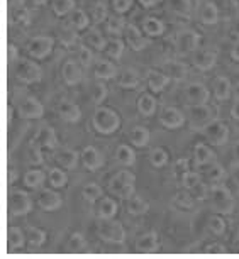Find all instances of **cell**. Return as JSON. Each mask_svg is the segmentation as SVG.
<instances>
[{
	"label": "cell",
	"instance_id": "e575fe53",
	"mask_svg": "<svg viewBox=\"0 0 239 259\" xmlns=\"http://www.w3.org/2000/svg\"><path fill=\"white\" fill-rule=\"evenodd\" d=\"M51 9L58 17L75 11V0H51Z\"/></svg>",
	"mask_w": 239,
	"mask_h": 259
},
{
	"label": "cell",
	"instance_id": "5bb4252c",
	"mask_svg": "<svg viewBox=\"0 0 239 259\" xmlns=\"http://www.w3.org/2000/svg\"><path fill=\"white\" fill-rule=\"evenodd\" d=\"M136 251L139 254H153L158 251V234L153 231L148 234H143V236L136 241Z\"/></svg>",
	"mask_w": 239,
	"mask_h": 259
},
{
	"label": "cell",
	"instance_id": "8992f818",
	"mask_svg": "<svg viewBox=\"0 0 239 259\" xmlns=\"http://www.w3.org/2000/svg\"><path fill=\"white\" fill-rule=\"evenodd\" d=\"M32 210V200L27 192L22 190H12L9 193V212L12 215H27Z\"/></svg>",
	"mask_w": 239,
	"mask_h": 259
},
{
	"label": "cell",
	"instance_id": "277c9868",
	"mask_svg": "<svg viewBox=\"0 0 239 259\" xmlns=\"http://www.w3.org/2000/svg\"><path fill=\"white\" fill-rule=\"evenodd\" d=\"M53 46H55V39L51 36H34L27 42L26 53L32 60H45L53 51Z\"/></svg>",
	"mask_w": 239,
	"mask_h": 259
},
{
	"label": "cell",
	"instance_id": "44dd1931",
	"mask_svg": "<svg viewBox=\"0 0 239 259\" xmlns=\"http://www.w3.org/2000/svg\"><path fill=\"white\" fill-rule=\"evenodd\" d=\"M117 85L121 89H128V90H133L136 87L139 85V75L138 71L134 70H123L117 75Z\"/></svg>",
	"mask_w": 239,
	"mask_h": 259
},
{
	"label": "cell",
	"instance_id": "4dcf8cb0",
	"mask_svg": "<svg viewBox=\"0 0 239 259\" xmlns=\"http://www.w3.org/2000/svg\"><path fill=\"white\" fill-rule=\"evenodd\" d=\"M48 182H50L51 188L60 190L68 183V177L61 168H51L50 173H48Z\"/></svg>",
	"mask_w": 239,
	"mask_h": 259
},
{
	"label": "cell",
	"instance_id": "6f0895ef",
	"mask_svg": "<svg viewBox=\"0 0 239 259\" xmlns=\"http://www.w3.org/2000/svg\"><path fill=\"white\" fill-rule=\"evenodd\" d=\"M234 177H236V180H239V166H234Z\"/></svg>",
	"mask_w": 239,
	"mask_h": 259
},
{
	"label": "cell",
	"instance_id": "ee69618b",
	"mask_svg": "<svg viewBox=\"0 0 239 259\" xmlns=\"http://www.w3.org/2000/svg\"><path fill=\"white\" fill-rule=\"evenodd\" d=\"M109 192H112L114 195H117L119 198L123 200H128L133 197L134 193V183H129V185H119V187H110Z\"/></svg>",
	"mask_w": 239,
	"mask_h": 259
},
{
	"label": "cell",
	"instance_id": "1f68e13d",
	"mask_svg": "<svg viewBox=\"0 0 239 259\" xmlns=\"http://www.w3.org/2000/svg\"><path fill=\"white\" fill-rule=\"evenodd\" d=\"M206 134L214 144H222L224 141H226L227 129L222 124H212L211 127H207L206 129Z\"/></svg>",
	"mask_w": 239,
	"mask_h": 259
},
{
	"label": "cell",
	"instance_id": "ba28073f",
	"mask_svg": "<svg viewBox=\"0 0 239 259\" xmlns=\"http://www.w3.org/2000/svg\"><path fill=\"white\" fill-rule=\"evenodd\" d=\"M61 76H63V81H65L68 87L78 85V83L82 81V76H84V70H82L80 61L66 60L61 66Z\"/></svg>",
	"mask_w": 239,
	"mask_h": 259
},
{
	"label": "cell",
	"instance_id": "83f0119b",
	"mask_svg": "<svg viewBox=\"0 0 239 259\" xmlns=\"http://www.w3.org/2000/svg\"><path fill=\"white\" fill-rule=\"evenodd\" d=\"M149 205L143 197H131L126 200V210L129 215H143L148 212Z\"/></svg>",
	"mask_w": 239,
	"mask_h": 259
},
{
	"label": "cell",
	"instance_id": "f546056e",
	"mask_svg": "<svg viewBox=\"0 0 239 259\" xmlns=\"http://www.w3.org/2000/svg\"><path fill=\"white\" fill-rule=\"evenodd\" d=\"M104 51L110 60L119 61L121 56H123V51H124V41L119 37H112L110 41H107V46Z\"/></svg>",
	"mask_w": 239,
	"mask_h": 259
},
{
	"label": "cell",
	"instance_id": "cb8c5ba5",
	"mask_svg": "<svg viewBox=\"0 0 239 259\" xmlns=\"http://www.w3.org/2000/svg\"><path fill=\"white\" fill-rule=\"evenodd\" d=\"M26 241H27V246L31 249H37L46 242V232L43 231V229L31 226L26 229Z\"/></svg>",
	"mask_w": 239,
	"mask_h": 259
},
{
	"label": "cell",
	"instance_id": "9c48e42d",
	"mask_svg": "<svg viewBox=\"0 0 239 259\" xmlns=\"http://www.w3.org/2000/svg\"><path fill=\"white\" fill-rule=\"evenodd\" d=\"M82 163L89 171H97L104 166L105 158L95 146H85L82 151Z\"/></svg>",
	"mask_w": 239,
	"mask_h": 259
},
{
	"label": "cell",
	"instance_id": "7402d4cb",
	"mask_svg": "<svg viewBox=\"0 0 239 259\" xmlns=\"http://www.w3.org/2000/svg\"><path fill=\"white\" fill-rule=\"evenodd\" d=\"M115 159L123 166H134L136 164V153L129 144H121L115 151Z\"/></svg>",
	"mask_w": 239,
	"mask_h": 259
},
{
	"label": "cell",
	"instance_id": "52a82bcc",
	"mask_svg": "<svg viewBox=\"0 0 239 259\" xmlns=\"http://www.w3.org/2000/svg\"><path fill=\"white\" fill-rule=\"evenodd\" d=\"M36 203L41 207L43 210L46 212H55V210L61 208L63 205V197L55 190H48V188H43L37 192V197H36Z\"/></svg>",
	"mask_w": 239,
	"mask_h": 259
},
{
	"label": "cell",
	"instance_id": "681fc988",
	"mask_svg": "<svg viewBox=\"0 0 239 259\" xmlns=\"http://www.w3.org/2000/svg\"><path fill=\"white\" fill-rule=\"evenodd\" d=\"M216 202L219 210H229V195L222 188L216 190Z\"/></svg>",
	"mask_w": 239,
	"mask_h": 259
},
{
	"label": "cell",
	"instance_id": "d6a6232c",
	"mask_svg": "<svg viewBox=\"0 0 239 259\" xmlns=\"http://www.w3.org/2000/svg\"><path fill=\"white\" fill-rule=\"evenodd\" d=\"M85 247H87V241H85L84 234H80V232L71 234L70 241H68V246H66V251L70 254H80L85 251Z\"/></svg>",
	"mask_w": 239,
	"mask_h": 259
},
{
	"label": "cell",
	"instance_id": "7dc6e473",
	"mask_svg": "<svg viewBox=\"0 0 239 259\" xmlns=\"http://www.w3.org/2000/svg\"><path fill=\"white\" fill-rule=\"evenodd\" d=\"M110 4H112L114 12L119 14V16H123V14L129 12V9L133 7L134 0H110Z\"/></svg>",
	"mask_w": 239,
	"mask_h": 259
},
{
	"label": "cell",
	"instance_id": "d4e9b609",
	"mask_svg": "<svg viewBox=\"0 0 239 259\" xmlns=\"http://www.w3.org/2000/svg\"><path fill=\"white\" fill-rule=\"evenodd\" d=\"M129 139L134 148H144V146L149 143V131L143 125H136L131 129Z\"/></svg>",
	"mask_w": 239,
	"mask_h": 259
},
{
	"label": "cell",
	"instance_id": "816d5d0a",
	"mask_svg": "<svg viewBox=\"0 0 239 259\" xmlns=\"http://www.w3.org/2000/svg\"><path fill=\"white\" fill-rule=\"evenodd\" d=\"M214 60H216L214 55H202L195 60V65L201 68V70H209V68L214 65Z\"/></svg>",
	"mask_w": 239,
	"mask_h": 259
},
{
	"label": "cell",
	"instance_id": "f907efd6",
	"mask_svg": "<svg viewBox=\"0 0 239 259\" xmlns=\"http://www.w3.org/2000/svg\"><path fill=\"white\" fill-rule=\"evenodd\" d=\"M227 92H229V81L226 80V78H217V81H216V95L219 97V99H226Z\"/></svg>",
	"mask_w": 239,
	"mask_h": 259
},
{
	"label": "cell",
	"instance_id": "db71d44e",
	"mask_svg": "<svg viewBox=\"0 0 239 259\" xmlns=\"http://www.w3.org/2000/svg\"><path fill=\"white\" fill-rule=\"evenodd\" d=\"M204 21L206 22H214L216 21V9H214L212 6H207L206 9H204Z\"/></svg>",
	"mask_w": 239,
	"mask_h": 259
},
{
	"label": "cell",
	"instance_id": "9a60e30c",
	"mask_svg": "<svg viewBox=\"0 0 239 259\" xmlns=\"http://www.w3.org/2000/svg\"><path fill=\"white\" fill-rule=\"evenodd\" d=\"M78 159H82V154H78L76 151L68 149V148L60 149L55 154V161L65 169H75L78 166Z\"/></svg>",
	"mask_w": 239,
	"mask_h": 259
},
{
	"label": "cell",
	"instance_id": "f1b7e54d",
	"mask_svg": "<svg viewBox=\"0 0 239 259\" xmlns=\"http://www.w3.org/2000/svg\"><path fill=\"white\" fill-rule=\"evenodd\" d=\"M105 29L112 37H119L121 34H124L126 21L123 19V16H110L105 21Z\"/></svg>",
	"mask_w": 239,
	"mask_h": 259
},
{
	"label": "cell",
	"instance_id": "484cf974",
	"mask_svg": "<svg viewBox=\"0 0 239 259\" xmlns=\"http://www.w3.org/2000/svg\"><path fill=\"white\" fill-rule=\"evenodd\" d=\"M58 39L60 42L65 48H73L78 42V34H76V29L71 26V24H65L61 29H60V34H58Z\"/></svg>",
	"mask_w": 239,
	"mask_h": 259
},
{
	"label": "cell",
	"instance_id": "ab89813d",
	"mask_svg": "<svg viewBox=\"0 0 239 259\" xmlns=\"http://www.w3.org/2000/svg\"><path fill=\"white\" fill-rule=\"evenodd\" d=\"M107 97V87L104 80L100 81H95L94 85H92V102H94L95 105H102V102L105 100Z\"/></svg>",
	"mask_w": 239,
	"mask_h": 259
},
{
	"label": "cell",
	"instance_id": "f5cc1de1",
	"mask_svg": "<svg viewBox=\"0 0 239 259\" xmlns=\"http://www.w3.org/2000/svg\"><path fill=\"white\" fill-rule=\"evenodd\" d=\"M167 71H168V75L173 78H180L182 73H185L182 65H177V63H170V65H167Z\"/></svg>",
	"mask_w": 239,
	"mask_h": 259
},
{
	"label": "cell",
	"instance_id": "6da1fadb",
	"mask_svg": "<svg viewBox=\"0 0 239 259\" xmlns=\"http://www.w3.org/2000/svg\"><path fill=\"white\" fill-rule=\"evenodd\" d=\"M92 124H94V129L99 134L110 136L121 127V117L115 110L109 109V107L97 105V109L92 114Z\"/></svg>",
	"mask_w": 239,
	"mask_h": 259
},
{
	"label": "cell",
	"instance_id": "603a6c76",
	"mask_svg": "<svg viewBox=\"0 0 239 259\" xmlns=\"http://www.w3.org/2000/svg\"><path fill=\"white\" fill-rule=\"evenodd\" d=\"M138 110H139V114L144 115V117L153 115L154 110H156L154 97L151 94H148V92H143V94L139 95V99H138Z\"/></svg>",
	"mask_w": 239,
	"mask_h": 259
},
{
	"label": "cell",
	"instance_id": "d590c367",
	"mask_svg": "<svg viewBox=\"0 0 239 259\" xmlns=\"http://www.w3.org/2000/svg\"><path fill=\"white\" fill-rule=\"evenodd\" d=\"M82 195H84V198L89 203H95V202H99V200L102 198L104 190H102L97 183H87L84 187V190H82Z\"/></svg>",
	"mask_w": 239,
	"mask_h": 259
},
{
	"label": "cell",
	"instance_id": "4fadbf2b",
	"mask_svg": "<svg viewBox=\"0 0 239 259\" xmlns=\"http://www.w3.org/2000/svg\"><path fill=\"white\" fill-rule=\"evenodd\" d=\"M58 114L63 120L70 122V124H76L78 120L82 119V110L75 102L70 100H63L60 105H58Z\"/></svg>",
	"mask_w": 239,
	"mask_h": 259
},
{
	"label": "cell",
	"instance_id": "7a4b0ae2",
	"mask_svg": "<svg viewBox=\"0 0 239 259\" xmlns=\"http://www.w3.org/2000/svg\"><path fill=\"white\" fill-rule=\"evenodd\" d=\"M14 75L19 81L22 83H39L43 80V70L32 58H17L16 68H14Z\"/></svg>",
	"mask_w": 239,
	"mask_h": 259
},
{
	"label": "cell",
	"instance_id": "e0dca14e",
	"mask_svg": "<svg viewBox=\"0 0 239 259\" xmlns=\"http://www.w3.org/2000/svg\"><path fill=\"white\" fill-rule=\"evenodd\" d=\"M34 141H37V143L41 144L43 148H48V149L56 148V144H58L55 129H53V127H50V125L39 127V131L36 133V136H34Z\"/></svg>",
	"mask_w": 239,
	"mask_h": 259
},
{
	"label": "cell",
	"instance_id": "bcb514c9",
	"mask_svg": "<svg viewBox=\"0 0 239 259\" xmlns=\"http://www.w3.org/2000/svg\"><path fill=\"white\" fill-rule=\"evenodd\" d=\"M92 58H94V55H92V50L87 45H78V61H80V65L87 68L92 63Z\"/></svg>",
	"mask_w": 239,
	"mask_h": 259
},
{
	"label": "cell",
	"instance_id": "2e32d148",
	"mask_svg": "<svg viewBox=\"0 0 239 259\" xmlns=\"http://www.w3.org/2000/svg\"><path fill=\"white\" fill-rule=\"evenodd\" d=\"M7 244H9V251L16 252L19 249H22L27 244L26 241V232L21 227H11L7 231Z\"/></svg>",
	"mask_w": 239,
	"mask_h": 259
},
{
	"label": "cell",
	"instance_id": "ac0fdd59",
	"mask_svg": "<svg viewBox=\"0 0 239 259\" xmlns=\"http://www.w3.org/2000/svg\"><path fill=\"white\" fill-rule=\"evenodd\" d=\"M146 81H148V87L151 92H154V94H160L165 87L168 85L170 81V76L163 75V73L160 71H154V70H149L146 73Z\"/></svg>",
	"mask_w": 239,
	"mask_h": 259
},
{
	"label": "cell",
	"instance_id": "11a10c76",
	"mask_svg": "<svg viewBox=\"0 0 239 259\" xmlns=\"http://www.w3.org/2000/svg\"><path fill=\"white\" fill-rule=\"evenodd\" d=\"M211 226H212V231L216 234H221L224 231V224L219 221V219H214V221L211 222Z\"/></svg>",
	"mask_w": 239,
	"mask_h": 259
},
{
	"label": "cell",
	"instance_id": "3957f363",
	"mask_svg": "<svg viewBox=\"0 0 239 259\" xmlns=\"http://www.w3.org/2000/svg\"><path fill=\"white\" fill-rule=\"evenodd\" d=\"M97 234L102 241L112 242V244H124L126 241V231L123 224L114 219H99L97 224Z\"/></svg>",
	"mask_w": 239,
	"mask_h": 259
},
{
	"label": "cell",
	"instance_id": "836d02e7",
	"mask_svg": "<svg viewBox=\"0 0 239 259\" xmlns=\"http://www.w3.org/2000/svg\"><path fill=\"white\" fill-rule=\"evenodd\" d=\"M143 29L148 36H160L165 31V24L156 17H146L143 21Z\"/></svg>",
	"mask_w": 239,
	"mask_h": 259
},
{
	"label": "cell",
	"instance_id": "c3c4849f",
	"mask_svg": "<svg viewBox=\"0 0 239 259\" xmlns=\"http://www.w3.org/2000/svg\"><path fill=\"white\" fill-rule=\"evenodd\" d=\"M195 159H197L198 164H206V163H209V161L212 159V154H211V151L206 148V146L198 144L197 148H195Z\"/></svg>",
	"mask_w": 239,
	"mask_h": 259
},
{
	"label": "cell",
	"instance_id": "30bf717a",
	"mask_svg": "<svg viewBox=\"0 0 239 259\" xmlns=\"http://www.w3.org/2000/svg\"><path fill=\"white\" fill-rule=\"evenodd\" d=\"M124 41L128 42L131 50H134V51H141L143 48H146V45H148V41L143 37V32H141L139 27L134 26V24H126Z\"/></svg>",
	"mask_w": 239,
	"mask_h": 259
},
{
	"label": "cell",
	"instance_id": "91938a15",
	"mask_svg": "<svg viewBox=\"0 0 239 259\" xmlns=\"http://www.w3.org/2000/svg\"><path fill=\"white\" fill-rule=\"evenodd\" d=\"M236 153H237V156H239V144L236 146Z\"/></svg>",
	"mask_w": 239,
	"mask_h": 259
},
{
	"label": "cell",
	"instance_id": "7bdbcfd3",
	"mask_svg": "<svg viewBox=\"0 0 239 259\" xmlns=\"http://www.w3.org/2000/svg\"><path fill=\"white\" fill-rule=\"evenodd\" d=\"M149 161H151V164H153L154 168H162V166L167 164V161H168L167 151H165L163 148H154L149 153Z\"/></svg>",
	"mask_w": 239,
	"mask_h": 259
},
{
	"label": "cell",
	"instance_id": "b9f144b4",
	"mask_svg": "<svg viewBox=\"0 0 239 259\" xmlns=\"http://www.w3.org/2000/svg\"><path fill=\"white\" fill-rule=\"evenodd\" d=\"M41 148L43 146L37 143V141H31L27 149V159L31 164H43V156H41Z\"/></svg>",
	"mask_w": 239,
	"mask_h": 259
},
{
	"label": "cell",
	"instance_id": "f35d334b",
	"mask_svg": "<svg viewBox=\"0 0 239 259\" xmlns=\"http://www.w3.org/2000/svg\"><path fill=\"white\" fill-rule=\"evenodd\" d=\"M187 95L192 104H202L207 100V90L202 85H190L187 89Z\"/></svg>",
	"mask_w": 239,
	"mask_h": 259
},
{
	"label": "cell",
	"instance_id": "60d3db41",
	"mask_svg": "<svg viewBox=\"0 0 239 259\" xmlns=\"http://www.w3.org/2000/svg\"><path fill=\"white\" fill-rule=\"evenodd\" d=\"M197 41H198V36H195L193 32H183L178 41V50L183 53L193 50L195 45H197Z\"/></svg>",
	"mask_w": 239,
	"mask_h": 259
},
{
	"label": "cell",
	"instance_id": "7c38bea8",
	"mask_svg": "<svg viewBox=\"0 0 239 259\" xmlns=\"http://www.w3.org/2000/svg\"><path fill=\"white\" fill-rule=\"evenodd\" d=\"M94 75L97 80H114L119 75L115 65L110 60H97L94 66Z\"/></svg>",
	"mask_w": 239,
	"mask_h": 259
},
{
	"label": "cell",
	"instance_id": "9f6ffc18",
	"mask_svg": "<svg viewBox=\"0 0 239 259\" xmlns=\"http://www.w3.org/2000/svg\"><path fill=\"white\" fill-rule=\"evenodd\" d=\"M139 4H141V6H143V7L149 9V7L158 6V4H160V0H139Z\"/></svg>",
	"mask_w": 239,
	"mask_h": 259
},
{
	"label": "cell",
	"instance_id": "4316f807",
	"mask_svg": "<svg viewBox=\"0 0 239 259\" xmlns=\"http://www.w3.org/2000/svg\"><path fill=\"white\" fill-rule=\"evenodd\" d=\"M46 182V173L43 169H29L24 175V185L27 188H41Z\"/></svg>",
	"mask_w": 239,
	"mask_h": 259
},
{
	"label": "cell",
	"instance_id": "5b68a950",
	"mask_svg": "<svg viewBox=\"0 0 239 259\" xmlns=\"http://www.w3.org/2000/svg\"><path fill=\"white\" fill-rule=\"evenodd\" d=\"M16 112L21 119H41V117L45 115V109H43L41 102L32 95L22 97V99L17 102Z\"/></svg>",
	"mask_w": 239,
	"mask_h": 259
},
{
	"label": "cell",
	"instance_id": "8fae6325",
	"mask_svg": "<svg viewBox=\"0 0 239 259\" xmlns=\"http://www.w3.org/2000/svg\"><path fill=\"white\" fill-rule=\"evenodd\" d=\"M158 120H160V124L168 127V129H177V127L183 124V115L180 114L177 109H173V107H163V109L160 110Z\"/></svg>",
	"mask_w": 239,
	"mask_h": 259
},
{
	"label": "cell",
	"instance_id": "f6af8a7d",
	"mask_svg": "<svg viewBox=\"0 0 239 259\" xmlns=\"http://www.w3.org/2000/svg\"><path fill=\"white\" fill-rule=\"evenodd\" d=\"M92 14H94V22L97 24V26L109 19V17H107V6L102 2V0H99V2L94 6V12H92Z\"/></svg>",
	"mask_w": 239,
	"mask_h": 259
},
{
	"label": "cell",
	"instance_id": "8d00e7d4",
	"mask_svg": "<svg viewBox=\"0 0 239 259\" xmlns=\"http://www.w3.org/2000/svg\"><path fill=\"white\" fill-rule=\"evenodd\" d=\"M70 24L76 29V31H85L90 24V19L85 14V11H82V9H75V11L71 12V22Z\"/></svg>",
	"mask_w": 239,
	"mask_h": 259
},
{
	"label": "cell",
	"instance_id": "74e56055",
	"mask_svg": "<svg viewBox=\"0 0 239 259\" xmlns=\"http://www.w3.org/2000/svg\"><path fill=\"white\" fill-rule=\"evenodd\" d=\"M136 182V177L131 171L128 169H121L112 177V180L109 182V188L110 187H119V185H129V183H134Z\"/></svg>",
	"mask_w": 239,
	"mask_h": 259
},
{
	"label": "cell",
	"instance_id": "ffe728a7",
	"mask_svg": "<svg viewBox=\"0 0 239 259\" xmlns=\"http://www.w3.org/2000/svg\"><path fill=\"white\" fill-rule=\"evenodd\" d=\"M84 41L89 42V45L97 51H104L105 46H107V41H105L104 34H102V31L99 27H90L89 31L85 32Z\"/></svg>",
	"mask_w": 239,
	"mask_h": 259
},
{
	"label": "cell",
	"instance_id": "d6986e66",
	"mask_svg": "<svg viewBox=\"0 0 239 259\" xmlns=\"http://www.w3.org/2000/svg\"><path fill=\"white\" fill-rule=\"evenodd\" d=\"M117 210H119V205L114 198L102 197L99 202V208H97V215H99V219H114Z\"/></svg>",
	"mask_w": 239,
	"mask_h": 259
},
{
	"label": "cell",
	"instance_id": "94428289",
	"mask_svg": "<svg viewBox=\"0 0 239 259\" xmlns=\"http://www.w3.org/2000/svg\"><path fill=\"white\" fill-rule=\"evenodd\" d=\"M236 95L239 97V85H237V89H236Z\"/></svg>",
	"mask_w": 239,
	"mask_h": 259
},
{
	"label": "cell",
	"instance_id": "680465c9",
	"mask_svg": "<svg viewBox=\"0 0 239 259\" xmlns=\"http://www.w3.org/2000/svg\"><path fill=\"white\" fill-rule=\"evenodd\" d=\"M234 115H236V117H239V105H236V107H234Z\"/></svg>",
	"mask_w": 239,
	"mask_h": 259
}]
</instances>
